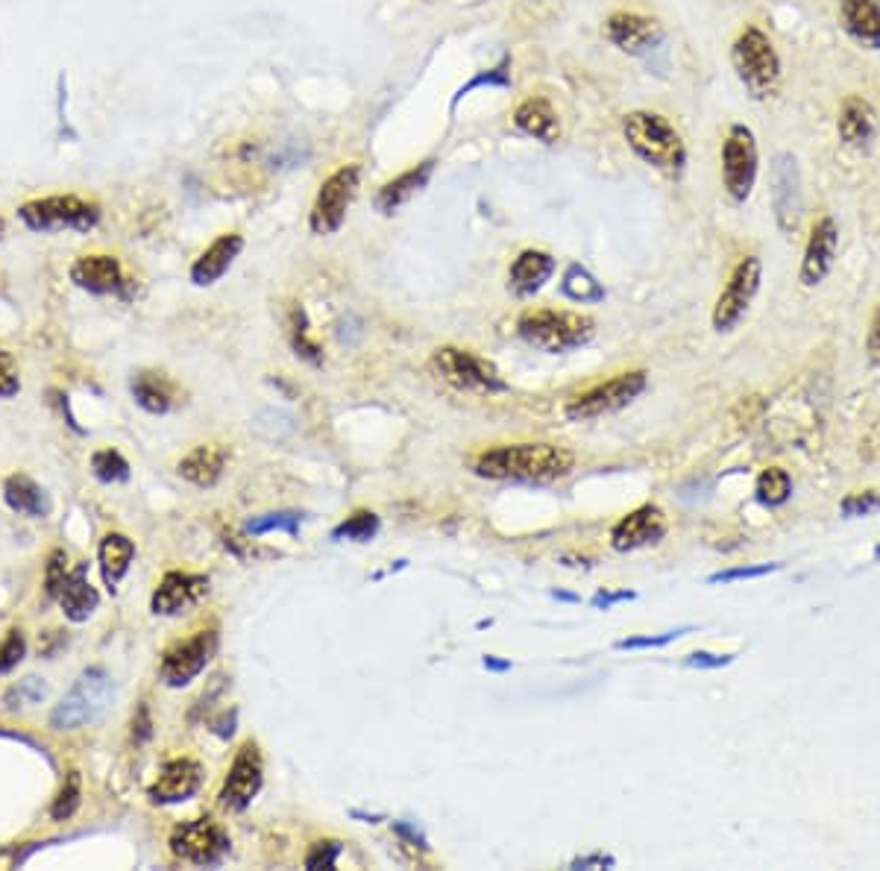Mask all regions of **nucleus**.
Instances as JSON below:
<instances>
[{
	"label": "nucleus",
	"instance_id": "f257e3e1",
	"mask_svg": "<svg viewBox=\"0 0 880 871\" xmlns=\"http://www.w3.org/2000/svg\"><path fill=\"white\" fill-rule=\"evenodd\" d=\"M572 469V452L555 443H514L481 452L473 473L493 481H555Z\"/></svg>",
	"mask_w": 880,
	"mask_h": 871
},
{
	"label": "nucleus",
	"instance_id": "f03ea898",
	"mask_svg": "<svg viewBox=\"0 0 880 871\" xmlns=\"http://www.w3.org/2000/svg\"><path fill=\"white\" fill-rule=\"evenodd\" d=\"M622 135H626L628 147L634 151L638 159H643L655 170L666 174V177H681L683 174L687 147H683L678 130L666 121L664 115L646 112V109L626 115Z\"/></svg>",
	"mask_w": 880,
	"mask_h": 871
},
{
	"label": "nucleus",
	"instance_id": "7ed1b4c3",
	"mask_svg": "<svg viewBox=\"0 0 880 871\" xmlns=\"http://www.w3.org/2000/svg\"><path fill=\"white\" fill-rule=\"evenodd\" d=\"M516 332L525 344H532L540 353H572V349L591 344L596 335V320L579 311H555V309H537L525 311Z\"/></svg>",
	"mask_w": 880,
	"mask_h": 871
},
{
	"label": "nucleus",
	"instance_id": "20e7f679",
	"mask_svg": "<svg viewBox=\"0 0 880 871\" xmlns=\"http://www.w3.org/2000/svg\"><path fill=\"white\" fill-rule=\"evenodd\" d=\"M730 65L754 100H769L781 85V57L766 33L758 27H746L737 36L730 47Z\"/></svg>",
	"mask_w": 880,
	"mask_h": 871
},
{
	"label": "nucleus",
	"instance_id": "39448f33",
	"mask_svg": "<svg viewBox=\"0 0 880 871\" xmlns=\"http://www.w3.org/2000/svg\"><path fill=\"white\" fill-rule=\"evenodd\" d=\"M112 678L104 669H85L68 690L66 699L50 713V728L57 731H76L88 721H94L106 711V704L112 699Z\"/></svg>",
	"mask_w": 880,
	"mask_h": 871
},
{
	"label": "nucleus",
	"instance_id": "423d86ee",
	"mask_svg": "<svg viewBox=\"0 0 880 871\" xmlns=\"http://www.w3.org/2000/svg\"><path fill=\"white\" fill-rule=\"evenodd\" d=\"M758 141L746 123H730L722 141V186L734 203H746L758 182Z\"/></svg>",
	"mask_w": 880,
	"mask_h": 871
},
{
	"label": "nucleus",
	"instance_id": "0eeeda50",
	"mask_svg": "<svg viewBox=\"0 0 880 871\" xmlns=\"http://www.w3.org/2000/svg\"><path fill=\"white\" fill-rule=\"evenodd\" d=\"M431 367L438 370L443 382H450L459 391L469 394H506L508 384L499 375V370L487 358H478L476 353L459 347H443L431 356Z\"/></svg>",
	"mask_w": 880,
	"mask_h": 871
},
{
	"label": "nucleus",
	"instance_id": "6e6552de",
	"mask_svg": "<svg viewBox=\"0 0 880 871\" xmlns=\"http://www.w3.org/2000/svg\"><path fill=\"white\" fill-rule=\"evenodd\" d=\"M19 215L33 232H59V229L88 232L100 220V208L74 194H57V198L24 203Z\"/></svg>",
	"mask_w": 880,
	"mask_h": 871
},
{
	"label": "nucleus",
	"instance_id": "1a4fd4ad",
	"mask_svg": "<svg viewBox=\"0 0 880 871\" xmlns=\"http://www.w3.org/2000/svg\"><path fill=\"white\" fill-rule=\"evenodd\" d=\"M646 391V370H631V373H619L608 382L596 384L591 391H584L567 405V420L584 422L614 414L619 408H626L628 403H634L640 394Z\"/></svg>",
	"mask_w": 880,
	"mask_h": 871
},
{
	"label": "nucleus",
	"instance_id": "9d476101",
	"mask_svg": "<svg viewBox=\"0 0 880 871\" xmlns=\"http://www.w3.org/2000/svg\"><path fill=\"white\" fill-rule=\"evenodd\" d=\"M358 182H361V168L358 165H344L332 177L323 179L309 215L311 232L335 235L344 226V217H347L349 206H353V200L358 194Z\"/></svg>",
	"mask_w": 880,
	"mask_h": 871
},
{
	"label": "nucleus",
	"instance_id": "9b49d317",
	"mask_svg": "<svg viewBox=\"0 0 880 871\" xmlns=\"http://www.w3.org/2000/svg\"><path fill=\"white\" fill-rule=\"evenodd\" d=\"M760 279H763V264H760L758 255H746V259L734 264L720 300L713 306V329L716 332H730L746 318V311L751 309V302L758 297Z\"/></svg>",
	"mask_w": 880,
	"mask_h": 871
},
{
	"label": "nucleus",
	"instance_id": "f8f14e48",
	"mask_svg": "<svg viewBox=\"0 0 880 871\" xmlns=\"http://www.w3.org/2000/svg\"><path fill=\"white\" fill-rule=\"evenodd\" d=\"M170 854L191 866H217L229 854V836L212 819H191L170 831Z\"/></svg>",
	"mask_w": 880,
	"mask_h": 871
},
{
	"label": "nucleus",
	"instance_id": "ddd939ff",
	"mask_svg": "<svg viewBox=\"0 0 880 871\" xmlns=\"http://www.w3.org/2000/svg\"><path fill=\"white\" fill-rule=\"evenodd\" d=\"M217 652V631H198L188 640H179L162 655L159 675L168 687H186L198 678Z\"/></svg>",
	"mask_w": 880,
	"mask_h": 871
},
{
	"label": "nucleus",
	"instance_id": "4468645a",
	"mask_svg": "<svg viewBox=\"0 0 880 871\" xmlns=\"http://www.w3.org/2000/svg\"><path fill=\"white\" fill-rule=\"evenodd\" d=\"M264 784V760L262 751L255 742H243L238 754H235L233 766H229V775L224 780V789H221V804L226 810H235L241 813L247 807L253 804V798L262 792Z\"/></svg>",
	"mask_w": 880,
	"mask_h": 871
},
{
	"label": "nucleus",
	"instance_id": "2eb2a0df",
	"mask_svg": "<svg viewBox=\"0 0 880 871\" xmlns=\"http://www.w3.org/2000/svg\"><path fill=\"white\" fill-rule=\"evenodd\" d=\"M836 250H840V229L831 215H822L810 229V238L805 244V255H801V271L798 279L805 288H819L828 273L834 271Z\"/></svg>",
	"mask_w": 880,
	"mask_h": 871
},
{
	"label": "nucleus",
	"instance_id": "dca6fc26",
	"mask_svg": "<svg viewBox=\"0 0 880 871\" xmlns=\"http://www.w3.org/2000/svg\"><path fill=\"white\" fill-rule=\"evenodd\" d=\"M605 36L628 57H646L664 41V27L655 19H646L638 12H614L605 21Z\"/></svg>",
	"mask_w": 880,
	"mask_h": 871
},
{
	"label": "nucleus",
	"instance_id": "f3484780",
	"mask_svg": "<svg viewBox=\"0 0 880 871\" xmlns=\"http://www.w3.org/2000/svg\"><path fill=\"white\" fill-rule=\"evenodd\" d=\"M772 206H775L777 226L784 232H796L801 217V177L793 153H777L772 159Z\"/></svg>",
	"mask_w": 880,
	"mask_h": 871
},
{
	"label": "nucleus",
	"instance_id": "a211bd4d",
	"mask_svg": "<svg viewBox=\"0 0 880 871\" xmlns=\"http://www.w3.org/2000/svg\"><path fill=\"white\" fill-rule=\"evenodd\" d=\"M666 535V516L657 505H640L610 528V546L617 552H634L657 544Z\"/></svg>",
	"mask_w": 880,
	"mask_h": 871
},
{
	"label": "nucleus",
	"instance_id": "6ab92c4d",
	"mask_svg": "<svg viewBox=\"0 0 880 871\" xmlns=\"http://www.w3.org/2000/svg\"><path fill=\"white\" fill-rule=\"evenodd\" d=\"M209 593V578L206 575H194V572H168L159 581V587L153 593L151 608L159 617H177L191 605H198Z\"/></svg>",
	"mask_w": 880,
	"mask_h": 871
},
{
	"label": "nucleus",
	"instance_id": "aec40b11",
	"mask_svg": "<svg viewBox=\"0 0 880 871\" xmlns=\"http://www.w3.org/2000/svg\"><path fill=\"white\" fill-rule=\"evenodd\" d=\"M200 784H203V768L198 760L177 757L162 766L159 778L153 780L147 796L153 804H179V801H188L194 796Z\"/></svg>",
	"mask_w": 880,
	"mask_h": 871
},
{
	"label": "nucleus",
	"instance_id": "412c9836",
	"mask_svg": "<svg viewBox=\"0 0 880 871\" xmlns=\"http://www.w3.org/2000/svg\"><path fill=\"white\" fill-rule=\"evenodd\" d=\"M836 135L843 141V147L854 153H866L871 141L878 135V115L871 104L860 94H848L836 115Z\"/></svg>",
	"mask_w": 880,
	"mask_h": 871
},
{
	"label": "nucleus",
	"instance_id": "4be33fe9",
	"mask_svg": "<svg viewBox=\"0 0 880 871\" xmlns=\"http://www.w3.org/2000/svg\"><path fill=\"white\" fill-rule=\"evenodd\" d=\"M71 279L88 294H118L123 288L121 262L112 255H83L71 264Z\"/></svg>",
	"mask_w": 880,
	"mask_h": 871
},
{
	"label": "nucleus",
	"instance_id": "5701e85b",
	"mask_svg": "<svg viewBox=\"0 0 880 871\" xmlns=\"http://www.w3.org/2000/svg\"><path fill=\"white\" fill-rule=\"evenodd\" d=\"M243 250V238L235 232H226L221 238H215L212 244L200 253V259L191 264V282L206 288V285H215L221 276H224L233 262L238 259V253Z\"/></svg>",
	"mask_w": 880,
	"mask_h": 871
},
{
	"label": "nucleus",
	"instance_id": "b1692460",
	"mask_svg": "<svg viewBox=\"0 0 880 871\" xmlns=\"http://www.w3.org/2000/svg\"><path fill=\"white\" fill-rule=\"evenodd\" d=\"M843 29L866 50H880V3L878 0H840Z\"/></svg>",
	"mask_w": 880,
	"mask_h": 871
},
{
	"label": "nucleus",
	"instance_id": "393cba45",
	"mask_svg": "<svg viewBox=\"0 0 880 871\" xmlns=\"http://www.w3.org/2000/svg\"><path fill=\"white\" fill-rule=\"evenodd\" d=\"M552 255L544 253V250H523L511 264V271H508V288L514 290L516 297H532L552 279Z\"/></svg>",
	"mask_w": 880,
	"mask_h": 871
},
{
	"label": "nucleus",
	"instance_id": "a878e982",
	"mask_svg": "<svg viewBox=\"0 0 880 871\" xmlns=\"http://www.w3.org/2000/svg\"><path fill=\"white\" fill-rule=\"evenodd\" d=\"M53 599L59 601V608H62V613H66L71 622H85V619L92 617L94 610H97V605H100V596H97V590L88 584L85 563H80V566H74V570L68 572L66 581L59 584V590L53 593Z\"/></svg>",
	"mask_w": 880,
	"mask_h": 871
},
{
	"label": "nucleus",
	"instance_id": "bb28decb",
	"mask_svg": "<svg viewBox=\"0 0 880 871\" xmlns=\"http://www.w3.org/2000/svg\"><path fill=\"white\" fill-rule=\"evenodd\" d=\"M431 170H435V162H423L417 168L405 170V174H400V177L391 179V182H384V186L379 188V194H376V208H379L382 215H394L396 208H403L408 200L417 198L423 188H426Z\"/></svg>",
	"mask_w": 880,
	"mask_h": 871
},
{
	"label": "nucleus",
	"instance_id": "cd10ccee",
	"mask_svg": "<svg viewBox=\"0 0 880 871\" xmlns=\"http://www.w3.org/2000/svg\"><path fill=\"white\" fill-rule=\"evenodd\" d=\"M514 127L525 135H532V139L544 141V144H552L561 135L558 115H555L552 104L546 97H528V100L516 106Z\"/></svg>",
	"mask_w": 880,
	"mask_h": 871
},
{
	"label": "nucleus",
	"instance_id": "c85d7f7f",
	"mask_svg": "<svg viewBox=\"0 0 880 871\" xmlns=\"http://www.w3.org/2000/svg\"><path fill=\"white\" fill-rule=\"evenodd\" d=\"M226 450L215 446V443H203L198 450H191L186 458L179 461V476L198 485V488H215L226 467Z\"/></svg>",
	"mask_w": 880,
	"mask_h": 871
},
{
	"label": "nucleus",
	"instance_id": "c756f323",
	"mask_svg": "<svg viewBox=\"0 0 880 871\" xmlns=\"http://www.w3.org/2000/svg\"><path fill=\"white\" fill-rule=\"evenodd\" d=\"M132 396L135 403L151 414L170 411V405L177 403V384L170 382L168 375L153 373V370H141L132 379Z\"/></svg>",
	"mask_w": 880,
	"mask_h": 871
},
{
	"label": "nucleus",
	"instance_id": "7c9ffc66",
	"mask_svg": "<svg viewBox=\"0 0 880 871\" xmlns=\"http://www.w3.org/2000/svg\"><path fill=\"white\" fill-rule=\"evenodd\" d=\"M135 558V544L130 537L123 535H106L97 549V561H100V572L109 590H115L121 578L130 572V563Z\"/></svg>",
	"mask_w": 880,
	"mask_h": 871
},
{
	"label": "nucleus",
	"instance_id": "2f4dec72",
	"mask_svg": "<svg viewBox=\"0 0 880 871\" xmlns=\"http://www.w3.org/2000/svg\"><path fill=\"white\" fill-rule=\"evenodd\" d=\"M3 499L7 505L15 511V514L24 516H47L50 514V502H47V493L38 488L36 481L29 476H10L7 485H3Z\"/></svg>",
	"mask_w": 880,
	"mask_h": 871
},
{
	"label": "nucleus",
	"instance_id": "473e14b6",
	"mask_svg": "<svg viewBox=\"0 0 880 871\" xmlns=\"http://www.w3.org/2000/svg\"><path fill=\"white\" fill-rule=\"evenodd\" d=\"M754 497L763 508H781L787 505L789 497H793V478L784 467H769L763 469L758 476V485H754Z\"/></svg>",
	"mask_w": 880,
	"mask_h": 871
},
{
	"label": "nucleus",
	"instance_id": "72a5a7b5",
	"mask_svg": "<svg viewBox=\"0 0 880 871\" xmlns=\"http://www.w3.org/2000/svg\"><path fill=\"white\" fill-rule=\"evenodd\" d=\"M563 297L572 302H602L605 300V288H602L591 271H584L581 264H570L561 279Z\"/></svg>",
	"mask_w": 880,
	"mask_h": 871
},
{
	"label": "nucleus",
	"instance_id": "f704fd0d",
	"mask_svg": "<svg viewBox=\"0 0 880 871\" xmlns=\"http://www.w3.org/2000/svg\"><path fill=\"white\" fill-rule=\"evenodd\" d=\"M379 535V516L373 511H356L344 523L335 525L332 540H353V544H370Z\"/></svg>",
	"mask_w": 880,
	"mask_h": 871
},
{
	"label": "nucleus",
	"instance_id": "c9c22d12",
	"mask_svg": "<svg viewBox=\"0 0 880 871\" xmlns=\"http://www.w3.org/2000/svg\"><path fill=\"white\" fill-rule=\"evenodd\" d=\"M300 523H302V516L297 514V511H276V514H264V516H255V520H250L243 532H247L250 537H262V535H267V532L297 535V532H300Z\"/></svg>",
	"mask_w": 880,
	"mask_h": 871
},
{
	"label": "nucleus",
	"instance_id": "e433bc0d",
	"mask_svg": "<svg viewBox=\"0 0 880 871\" xmlns=\"http://www.w3.org/2000/svg\"><path fill=\"white\" fill-rule=\"evenodd\" d=\"M92 469L94 476L100 478L104 485H115V481H127V478H130V464H127V458H123L121 452L115 450L94 452Z\"/></svg>",
	"mask_w": 880,
	"mask_h": 871
},
{
	"label": "nucleus",
	"instance_id": "4c0bfd02",
	"mask_svg": "<svg viewBox=\"0 0 880 871\" xmlns=\"http://www.w3.org/2000/svg\"><path fill=\"white\" fill-rule=\"evenodd\" d=\"M290 344L297 349V356H302L311 365L323 361V353L309 337V323H306V311L302 309H294V314H290Z\"/></svg>",
	"mask_w": 880,
	"mask_h": 871
},
{
	"label": "nucleus",
	"instance_id": "58836bf2",
	"mask_svg": "<svg viewBox=\"0 0 880 871\" xmlns=\"http://www.w3.org/2000/svg\"><path fill=\"white\" fill-rule=\"evenodd\" d=\"M80 796H83V789H80V775H76V772H68L66 787L59 789L57 801L50 807V815H53L57 822L71 819V815L76 813V807H80Z\"/></svg>",
	"mask_w": 880,
	"mask_h": 871
},
{
	"label": "nucleus",
	"instance_id": "ea45409f",
	"mask_svg": "<svg viewBox=\"0 0 880 871\" xmlns=\"http://www.w3.org/2000/svg\"><path fill=\"white\" fill-rule=\"evenodd\" d=\"M843 516L854 520V516H869L878 514L880 511V490H857V493H848L840 505Z\"/></svg>",
	"mask_w": 880,
	"mask_h": 871
},
{
	"label": "nucleus",
	"instance_id": "a19ab883",
	"mask_svg": "<svg viewBox=\"0 0 880 871\" xmlns=\"http://www.w3.org/2000/svg\"><path fill=\"white\" fill-rule=\"evenodd\" d=\"M344 851V845L337 839H323V843H314L306 854V869L318 871V869H335L337 857Z\"/></svg>",
	"mask_w": 880,
	"mask_h": 871
},
{
	"label": "nucleus",
	"instance_id": "79ce46f5",
	"mask_svg": "<svg viewBox=\"0 0 880 871\" xmlns=\"http://www.w3.org/2000/svg\"><path fill=\"white\" fill-rule=\"evenodd\" d=\"M24 652H27V643H24V634L15 628V631H10L7 640L0 643V675L12 672V669L24 660Z\"/></svg>",
	"mask_w": 880,
	"mask_h": 871
},
{
	"label": "nucleus",
	"instance_id": "37998d69",
	"mask_svg": "<svg viewBox=\"0 0 880 871\" xmlns=\"http://www.w3.org/2000/svg\"><path fill=\"white\" fill-rule=\"evenodd\" d=\"M784 563H758V566H734V570H722L713 572L711 584H730V581H749V578H763L769 572H777Z\"/></svg>",
	"mask_w": 880,
	"mask_h": 871
},
{
	"label": "nucleus",
	"instance_id": "c03bdc74",
	"mask_svg": "<svg viewBox=\"0 0 880 871\" xmlns=\"http://www.w3.org/2000/svg\"><path fill=\"white\" fill-rule=\"evenodd\" d=\"M481 85H499V88H508L511 85V71H508V59H502L497 68H490L487 74H478L473 76L467 85H461L459 94H455V104H459L464 94H469L473 88H481Z\"/></svg>",
	"mask_w": 880,
	"mask_h": 871
},
{
	"label": "nucleus",
	"instance_id": "a18cd8bd",
	"mask_svg": "<svg viewBox=\"0 0 880 871\" xmlns=\"http://www.w3.org/2000/svg\"><path fill=\"white\" fill-rule=\"evenodd\" d=\"M690 628H675V631H666V634H661V637H626L619 640L617 648L619 652H638V648H664L669 646L673 640H678L681 634H687Z\"/></svg>",
	"mask_w": 880,
	"mask_h": 871
},
{
	"label": "nucleus",
	"instance_id": "49530a36",
	"mask_svg": "<svg viewBox=\"0 0 880 871\" xmlns=\"http://www.w3.org/2000/svg\"><path fill=\"white\" fill-rule=\"evenodd\" d=\"M19 391H21L19 367H15V361H12L10 353H3V349H0V396L7 399V396H15Z\"/></svg>",
	"mask_w": 880,
	"mask_h": 871
},
{
	"label": "nucleus",
	"instance_id": "de8ad7c7",
	"mask_svg": "<svg viewBox=\"0 0 880 871\" xmlns=\"http://www.w3.org/2000/svg\"><path fill=\"white\" fill-rule=\"evenodd\" d=\"M68 572H71V566H68V554L62 552V549H57V552H50V558H47V570H45L47 593H50V596H53V593L59 590V584L66 581Z\"/></svg>",
	"mask_w": 880,
	"mask_h": 871
},
{
	"label": "nucleus",
	"instance_id": "09e8293b",
	"mask_svg": "<svg viewBox=\"0 0 880 871\" xmlns=\"http://www.w3.org/2000/svg\"><path fill=\"white\" fill-rule=\"evenodd\" d=\"M683 664L690 669H722V666L734 664V655H711V652H693Z\"/></svg>",
	"mask_w": 880,
	"mask_h": 871
},
{
	"label": "nucleus",
	"instance_id": "8fccbe9b",
	"mask_svg": "<svg viewBox=\"0 0 880 871\" xmlns=\"http://www.w3.org/2000/svg\"><path fill=\"white\" fill-rule=\"evenodd\" d=\"M866 353H869V361L875 367H880V306L871 314L869 323V335H866Z\"/></svg>",
	"mask_w": 880,
	"mask_h": 871
},
{
	"label": "nucleus",
	"instance_id": "3c124183",
	"mask_svg": "<svg viewBox=\"0 0 880 871\" xmlns=\"http://www.w3.org/2000/svg\"><path fill=\"white\" fill-rule=\"evenodd\" d=\"M634 596H638V593H631V590H619V593L599 590V593H596V596H593V608L610 610V608H614V605H617V601H631V599H634Z\"/></svg>",
	"mask_w": 880,
	"mask_h": 871
},
{
	"label": "nucleus",
	"instance_id": "603ef678",
	"mask_svg": "<svg viewBox=\"0 0 880 871\" xmlns=\"http://www.w3.org/2000/svg\"><path fill=\"white\" fill-rule=\"evenodd\" d=\"M591 866H596V869H610V866H614V857H605V854H591V857H579V860H572V869H591Z\"/></svg>",
	"mask_w": 880,
	"mask_h": 871
},
{
	"label": "nucleus",
	"instance_id": "864d4df0",
	"mask_svg": "<svg viewBox=\"0 0 880 871\" xmlns=\"http://www.w3.org/2000/svg\"><path fill=\"white\" fill-rule=\"evenodd\" d=\"M394 831L400 836H403V839H408V843H414L417 845V848H420V851H429V845H426V839H423L420 834H417V831H414V827H408V825H403V822H396L394 825Z\"/></svg>",
	"mask_w": 880,
	"mask_h": 871
},
{
	"label": "nucleus",
	"instance_id": "5fc2aeb1",
	"mask_svg": "<svg viewBox=\"0 0 880 871\" xmlns=\"http://www.w3.org/2000/svg\"><path fill=\"white\" fill-rule=\"evenodd\" d=\"M481 664H485V669H490V672H508V669H511V660H499L497 655H487Z\"/></svg>",
	"mask_w": 880,
	"mask_h": 871
},
{
	"label": "nucleus",
	"instance_id": "6e6d98bb",
	"mask_svg": "<svg viewBox=\"0 0 880 871\" xmlns=\"http://www.w3.org/2000/svg\"><path fill=\"white\" fill-rule=\"evenodd\" d=\"M552 596H555V599H561V601H579V599H575V596H570V593H558V590H555Z\"/></svg>",
	"mask_w": 880,
	"mask_h": 871
},
{
	"label": "nucleus",
	"instance_id": "4d7b16f0",
	"mask_svg": "<svg viewBox=\"0 0 880 871\" xmlns=\"http://www.w3.org/2000/svg\"><path fill=\"white\" fill-rule=\"evenodd\" d=\"M875 561H880V546H878V549H875Z\"/></svg>",
	"mask_w": 880,
	"mask_h": 871
},
{
	"label": "nucleus",
	"instance_id": "13d9d810",
	"mask_svg": "<svg viewBox=\"0 0 880 871\" xmlns=\"http://www.w3.org/2000/svg\"><path fill=\"white\" fill-rule=\"evenodd\" d=\"M0 235H3V220H0Z\"/></svg>",
	"mask_w": 880,
	"mask_h": 871
}]
</instances>
